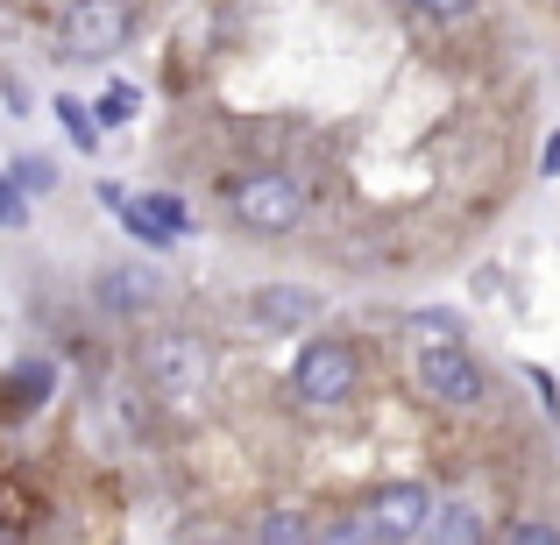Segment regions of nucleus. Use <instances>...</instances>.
I'll return each mask as SVG.
<instances>
[{
    "instance_id": "20e7f679",
    "label": "nucleus",
    "mask_w": 560,
    "mask_h": 545,
    "mask_svg": "<svg viewBox=\"0 0 560 545\" xmlns=\"http://www.w3.org/2000/svg\"><path fill=\"white\" fill-rule=\"evenodd\" d=\"M142 376H150V390L164 396V404H199L206 382H213V355H206V341H191V333H156V341L142 347Z\"/></svg>"
},
{
    "instance_id": "7ed1b4c3",
    "label": "nucleus",
    "mask_w": 560,
    "mask_h": 545,
    "mask_svg": "<svg viewBox=\"0 0 560 545\" xmlns=\"http://www.w3.org/2000/svg\"><path fill=\"white\" fill-rule=\"evenodd\" d=\"M433 510H440V496L425 489V482H390V489L362 496V510L334 524V538H376V545H390V538H433Z\"/></svg>"
},
{
    "instance_id": "1a4fd4ad",
    "label": "nucleus",
    "mask_w": 560,
    "mask_h": 545,
    "mask_svg": "<svg viewBox=\"0 0 560 545\" xmlns=\"http://www.w3.org/2000/svg\"><path fill=\"white\" fill-rule=\"evenodd\" d=\"M100 305H114V312H156L164 305V276H150L142 262H114L100 276Z\"/></svg>"
},
{
    "instance_id": "4468645a",
    "label": "nucleus",
    "mask_w": 560,
    "mask_h": 545,
    "mask_svg": "<svg viewBox=\"0 0 560 545\" xmlns=\"http://www.w3.org/2000/svg\"><path fill=\"white\" fill-rule=\"evenodd\" d=\"M57 121L71 128V142H79V150H93V121L79 114V99H57Z\"/></svg>"
},
{
    "instance_id": "f3484780",
    "label": "nucleus",
    "mask_w": 560,
    "mask_h": 545,
    "mask_svg": "<svg viewBox=\"0 0 560 545\" xmlns=\"http://www.w3.org/2000/svg\"><path fill=\"white\" fill-rule=\"evenodd\" d=\"M504 538H518V545H553L560 524H504Z\"/></svg>"
},
{
    "instance_id": "39448f33",
    "label": "nucleus",
    "mask_w": 560,
    "mask_h": 545,
    "mask_svg": "<svg viewBox=\"0 0 560 545\" xmlns=\"http://www.w3.org/2000/svg\"><path fill=\"white\" fill-rule=\"evenodd\" d=\"M291 396L305 411H341L355 396V347L348 341H305L291 362Z\"/></svg>"
},
{
    "instance_id": "f257e3e1",
    "label": "nucleus",
    "mask_w": 560,
    "mask_h": 545,
    "mask_svg": "<svg viewBox=\"0 0 560 545\" xmlns=\"http://www.w3.org/2000/svg\"><path fill=\"white\" fill-rule=\"evenodd\" d=\"M411 382L447 411H476L482 396H490V376L468 355L462 333H419V347H411Z\"/></svg>"
},
{
    "instance_id": "6e6552de",
    "label": "nucleus",
    "mask_w": 560,
    "mask_h": 545,
    "mask_svg": "<svg viewBox=\"0 0 560 545\" xmlns=\"http://www.w3.org/2000/svg\"><path fill=\"white\" fill-rule=\"evenodd\" d=\"M121 227L136 234V241H150V248H171V241L191 234V213H185V199H171V191H142V199L121 205Z\"/></svg>"
},
{
    "instance_id": "423d86ee",
    "label": "nucleus",
    "mask_w": 560,
    "mask_h": 545,
    "mask_svg": "<svg viewBox=\"0 0 560 545\" xmlns=\"http://www.w3.org/2000/svg\"><path fill=\"white\" fill-rule=\"evenodd\" d=\"M128 28H136L128 0H71L65 8V50L71 57H107L128 43Z\"/></svg>"
},
{
    "instance_id": "0eeeda50",
    "label": "nucleus",
    "mask_w": 560,
    "mask_h": 545,
    "mask_svg": "<svg viewBox=\"0 0 560 545\" xmlns=\"http://www.w3.org/2000/svg\"><path fill=\"white\" fill-rule=\"evenodd\" d=\"M248 319L270 327V333L313 327V319H327V298H319L313 284H262V291H248Z\"/></svg>"
},
{
    "instance_id": "dca6fc26",
    "label": "nucleus",
    "mask_w": 560,
    "mask_h": 545,
    "mask_svg": "<svg viewBox=\"0 0 560 545\" xmlns=\"http://www.w3.org/2000/svg\"><path fill=\"white\" fill-rule=\"evenodd\" d=\"M14 178H22L28 191H50V185H57V170H50V164H36V156H22V164H14Z\"/></svg>"
},
{
    "instance_id": "a211bd4d",
    "label": "nucleus",
    "mask_w": 560,
    "mask_h": 545,
    "mask_svg": "<svg viewBox=\"0 0 560 545\" xmlns=\"http://www.w3.org/2000/svg\"><path fill=\"white\" fill-rule=\"evenodd\" d=\"M539 170H547V178H560V135L547 142V156H539Z\"/></svg>"
},
{
    "instance_id": "f03ea898",
    "label": "nucleus",
    "mask_w": 560,
    "mask_h": 545,
    "mask_svg": "<svg viewBox=\"0 0 560 545\" xmlns=\"http://www.w3.org/2000/svg\"><path fill=\"white\" fill-rule=\"evenodd\" d=\"M220 199H228V213L242 220L248 234H299L313 191L299 178H284V170H248V178H234V185L220 178Z\"/></svg>"
},
{
    "instance_id": "9d476101",
    "label": "nucleus",
    "mask_w": 560,
    "mask_h": 545,
    "mask_svg": "<svg viewBox=\"0 0 560 545\" xmlns=\"http://www.w3.org/2000/svg\"><path fill=\"white\" fill-rule=\"evenodd\" d=\"M136 114H142V93H136V85H128V79H114L107 93L93 99V121H100V128H128V121H136Z\"/></svg>"
},
{
    "instance_id": "ddd939ff",
    "label": "nucleus",
    "mask_w": 560,
    "mask_h": 545,
    "mask_svg": "<svg viewBox=\"0 0 560 545\" xmlns=\"http://www.w3.org/2000/svg\"><path fill=\"white\" fill-rule=\"evenodd\" d=\"M0 227H28V199H22V178H0Z\"/></svg>"
},
{
    "instance_id": "9b49d317",
    "label": "nucleus",
    "mask_w": 560,
    "mask_h": 545,
    "mask_svg": "<svg viewBox=\"0 0 560 545\" xmlns=\"http://www.w3.org/2000/svg\"><path fill=\"white\" fill-rule=\"evenodd\" d=\"M433 538H482V518H468L462 503H440L433 510Z\"/></svg>"
},
{
    "instance_id": "2eb2a0df",
    "label": "nucleus",
    "mask_w": 560,
    "mask_h": 545,
    "mask_svg": "<svg viewBox=\"0 0 560 545\" xmlns=\"http://www.w3.org/2000/svg\"><path fill=\"white\" fill-rule=\"evenodd\" d=\"M411 8H419L425 22H462V14L476 8V0H411Z\"/></svg>"
},
{
    "instance_id": "f8f14e48",
    "label": "nucleus",
    "mask_w": 560,
    "mask_h": 545,
    "mask_svg": "<svg viewBox=\"0 0 560 545\" xmlns=\"http://www.w3.org/2000/svg\"><path fill=\"white\" fill-rule=\"evenodd\" d=\"M313 532H319V524H305L299 510H270V518L256 524V538H313Z\"/></svg>"
}]
</instances>
